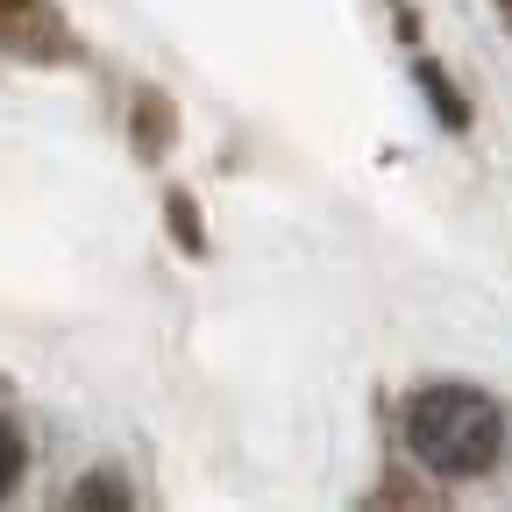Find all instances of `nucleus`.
Segmentation results:
<instances>
[{
	"mask_svg": "<svg viewBox=\"0 0 512 512\" xmlns=\"http://www.w3.org/2000/svg\"><path fill=\"white\" fill-rule=\"evenodd\" d=\"M406 441L434 477H484L505 456V406L470 384H427L406 406Z\"/></svg>",
	"mask_w": 512,
	"mask_h": 512,
	"instance_id": "f257e3e1",
	"label": "nucleus"
},
{
	"mask_svg": "<svg viewBox=\"0 0 512 512\" xmlns=\"http://www.w3.org/2000/svg\"><path fill=\"white\" fill-rule=\"evenodd\" d=\"M22 463H29V448H22V427H15V420H0V498L15 491Z\"/></svg>",
	"mask_w": 512,
	"mask_h": 512,
	"instance_id": "f03ea898",
	"label": "nucleus"
}]
</instances>
